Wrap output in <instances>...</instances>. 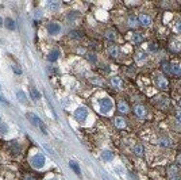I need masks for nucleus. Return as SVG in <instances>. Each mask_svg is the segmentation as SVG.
<instances>
[{
    "label": "nucleus",
    "mask_w": 181,
    "mask_h": 180,
    "mask_svg": "<svg viewBox=\"0 0 181 180\" xmlns=\"http://www.w3.org/2000/svg\"><path fill=\"white\" fill-rule=\"evenodd\" d=\"M161 68H162V71H164V72L172 73V64H170V62L164 61V62H162V65H161Z\"/></svg>",
    "instance_id": "obj_20"
},
{
    "label": "nucleus",
    "mask_w": 181,
    "mask_h": 180,
    "mask_svg": "<svg viewBox=\"0 0 181 180\" xmlns=\"http://www.w3.org/2000/svg\"><path fill=\"white\" fill-rule=\"evenodd\" d=\"M134 113H135V115H137L138 118H145L146 108L143 107V106H137V107L134 108Z\"/></svg>",
    "instance_id": "obj_10"
},
{
    "label": "nucleus",
    "mask_w": 181,
    "mask_h": 180,
    "mask_svg": "<svg viewBox=\"0 0 181 180\" xmlns=\"http://www.w3.org/2000/svg\"><path fill=\"white\" fill-rule=\"evenodd\" d=\"M69 35L72 37V38H76V39H80V38H81V37H83V33H81V31H72V33H70V34H69Z\"/></svg>",
    "instance_id": "obj_26"
},
{
    "label": "nucleus",
    "mask_w": 181,
    "mask_h": 180,
    "mask_svg": "<svg viewBox=\"0 0 181 180\" xmlns=\"http://www.w3.org/2000/svg\"><path fill=\"white\" fill-rule=\"evenodd\" d=\"M112 159H114V153L111 150H104L101 153V160H104V161H111Z\"/></svg>",
    "instance_id": "obj_13"
},
{
    "label": "nucleus",
    "mask_w": 181,
    "mask_h": 180,
    "mask_svg": "<svg viewBox=\"0 0 181 180\" xmlns=\"http://www.w3.org/2000/svg\"><path fill=\"white\" fill-rule=\"evenodd\" d=\"M143 39H145L143 34H141V33H134V35H133V42H134V43H141Z\"/></svg>",
    "instance_id": "obj_17"
},
{
    "label": "nucleus",
    "mask_w": 181,
    "mask_h": 180,
    "mask_svg": "<svg viewBox=\"0 0 181 180\" xmlns=\"http://www.w3.org/2000/svg\"><path fill=\"white\" fill-rule=\"evenodd\" d=\"M78 18H80V14L72 11V12H69V15H68V21L70 22V23H76V21H77Z\"/></svg>",
    "instance_id": "obj_14"
},
{
    "label": "nucleus",
    "mask_w": 181,
    "mask_h": 180,
    "mask_svg": "<svg viewBox=\"0 0 181 180\" xmlns=\"http://www.w3.org/2000/svg\"><path fill=\"white\" fill-rule=\"evenodd\" d=\"M160 145L161 146H170V141H169L168 138H162L160 141Z\"/></svg>",
    "instance_id": "obj_30"
},
{
    "label": "nucleus",
    "mask_w": 181,
    "mask_h": 180,
    "mask_svg": "<svg viewBox=\"0 0 181 180\" xmlns=\"http://www.w3.org/2000/svg\"><path fill=\"white\" fill-rule=\"evenodd\" d=\"M108 54L111 57H119V54H120V49L118 46H109L108 47Z\"/></svg>",
    "instance_id": "obj_12"
},
{
    "label": "nucleus",
    "mask_w": 181,
    "mask_h": 180,
    "mask_svg": "<svg viewBox=\"0 0 181 180\" xmlns=\"http://www.w3.org/2000/svg\"><path fill=\"white\" fill-rule=\"evenodd\" d=\"M31 165L34 167V168H36V169H39V168H42L43 165H45V157L42 156V154H35V156H32L30 160Z\"/></svg>",
    "instance_id": "obj_2"
},
{
    "label": "nucleus",
    "mask_w": 181,
    "mask_h": 180,
    "mask_svg": "<svg viewBox=\"0 0 181 180\" xmlns=\"http://www.w3.org/2000/svg\"><path fill=\"white\" fill-rule=\"evenodd\" d=\"M58 57H60V51L58 50H52L49 54H47V61L50 62H54L58 60Z\"/></svg>",
    "instance_id": "obj_11"
},
{
    "label": "nucleus",
    "mask_w": 181,
    "mask_h": 180,
    "mask_svg": "<svg viewBox=\"0 0 181 180\" xmlns=\"http://www.w3.org/2000/svg\"><path fill=\"white\" fill-rule=\"evenodd\" d=\"M60 30H61V27H60V25H58V23H54V22H52V23H49V25H47V31H49V34H52V35H54V34H58V33H60Z\"/></svg>",
    "instance_id": "obj_7"
},
{
    "label": "nucleus",
    "mask_w": 181,
    "mask_h": 180,
    "mask_svg": "<svg viewBox=\"0 0 181 180\" xmlns=\"http://www.w3.org/2000/svg\"><path fill=\"white\" fill-rule=\"evenodd\" d=\"M105 38H107V39H108V41H114L115 39V33L114 31H107V33H105Z\"/></svg>",
    "instance_id": "obj_28"
},
{
    "label": "nucleus",
    "mask_w": 181,
    "mask_h": 180,
    "mask_svg": "<svg viewBox=\"0 0 181 180\" xmlns=\"http://www.w3.org/2000/svg\"><path fill=\"white\" fill-rule=\"evenodd\" d=\"M12 69H14V72H16V73H18V75H21V73H22V71H21V69H19V68H18V67H15V65L12 67Z\"/></svg>",
    "instance_id": "obj_37"
},
{
    "label": "nucleus",
    "mask_w": 181,
    "mask_h": 180,
    "mask_svg": "<svg viewBox=\"0 0 181 180\" xmlns=\"http://www.w3.org/2000/svg\"><path fill=\"white\" fill-rule=\"evenodd\" d=\"M0 125H1V118H0Z\"/></svg>",
    "instance_id": "obj_43"
},
{
    "label": "nucleus",
    "mask_w": 181,
    "mask_h": 180,
    "mask_svg": "<svg viewBox=\"0 0 181 180\" xmlns=\"http://www.w3.org/2000/svg\"><path fill=\"white\" fill-rule=\"evenodd\" d=\"M154 80H155L157 87L161 88V89H166V88L169 87V81H168V80H166V77H164L162 75H155Z\"/></svg>",
    "instance_id": "obj_3"
},
{
    "label": "nucleus",
    "mask_w": 181,
    "mask_h": 180,
    "mask_svg": "<svg viewBox=\"0 0 181 180\" xmlns=\"http://www.w3.org/2000/svg\"><path fill=\"white\" fill-rule=\"evenodd\" d=\"M99 106H100V111L104 114H107L111 111V108H112V100L108 98H104V99H100L99 100Z\"/></svg>",
    "instance_id": "obj_1"
},
{
    "label": "nucleus",
    "mask_w": 181,
    "mask_h": 180,
    "mask_svg": "<svg viewBox=\"0 0 181 180\" xmlns=\"http://www.w3.org/2000/svg\"><path fill=\"white\" fill-rule=\"evenodd\" d=\"M27 118L30 119V122L32 125H35V126H41L42 130H43V133L46 134V130H45V126H43V123H42V121L38 117H36L35 114H31V113H27Z\"/></svg>",
    "instance_id": "obj_4"
},
{
    "label": "nucleus",
    "mask_w": 181,
    "mask_h": 180,
    "mask_svg": "<svg viewBox=\"0 0 181 180\" xmlns=\"http://www.w3.org/2000/svg\"><path fill=\"white\" fill-rule=\"evenodd\" d=\"M177 164L181 165V154H178V156H177Z\"/></svg>",
    "instance_id": "obj_40"
},
{
    "label": "nucleus",
    "mask_w": 181,
    "mask_h": 180,
    "mask_svg": "<svg viewBox=\"0 0 181 180\" xmlns=\"http://www.w3.org/2000/svg\"><path fill=\"white\" fill-rule=\"evenodd\" d=\"M137 22H138V19L135 16H130L129 18V26H137Z\"/></svg>",
    "instance_id": "obj_29"
},
{
    "label": "nucleus",
    "mask_w": 181,
    "mask_h": 180,
    "mask_svg": "<svg viewBox=\"0 0 181 180\" xmlns=\"http://www.w3.org/2000/svg\"><path fill=\"white\" fill-rule=\"evenodd\" d=\"M23 180H35V179H34V177H31V176H29V175H27V176H26V177H25V179H23Z\"/></svg>",
    "instance_id": "obj_41"
},
{
    "label": "nucleus",
    "mask_w": 181,
    "mask_h": 180,
    "mask_svg": "<svg viewBox=\"0 0 181 180\" xmlns=\"http://www.w3.org/2000/svg\"><path fill=\"white\" fill-rule=\"evenodd\" d=\"M111 85L116 89H120V88H123V80L119 76H114L111 79Z\"/></svg>",
    "instance_id": "obj_8"
},
{
    "label": "nucleus",
    "mask_w": 181,
    "mask_h": 180,
    "mask_svg": "<svg viewBox=\"0 0 181 180\" xmlns=\"http://www.w3.org/2000/svg\"><path fill=\"white\" fill-rule=\"evenodd\" d=\"M7 131H8V126H7V125H0V133L1 134H5L7 133Z\"/></svg>",
    "instance_id": "obj_33"
},
{
    "label": "nucleus",
    "mask_w": 181,
    "mask_h": 180,
    "mask_svg": "<svg viewBox=\"0 0 181 180\" xmlns=\"http://www.w3.org/2000/svg\"><path fill=\"white\" fill-rule=\"evenodd\" d=\"M0 25H1V19H0Z\"/></svg>",
    "instance_id": "obj_44"
},
{
    "label": "nucleus",
    "mask_w": 181,
    "mask_h": 180,
    "mask_svg": "<svg viewBox=\"0 0 181 180\" xmlns=\"http://www.w3.org/2000/svg\"><path fill=\"white\" fill-rule=\"evenodd\" d=\"M118 108H119V111H122V113H127V111H129V106H127V103L123 102V100H120V102L118 103Z\"/></svg>",
    "instance_id": "obj_19"
},
{
    "label": "nucleus",
    "mask_w": 181,
    "mask_h": 180,
    "mask_svg": "<svg viewBox=\"0 0 181 180\" xmlns=\"http://www.w3.org/2000/svg\"><path fill=\"white\" fill-rule=\"evenodd\" d=\"M30 95H31V98H32V100H38V99L41 98V93L38 92L35 88H31L30 89Z\"/></svg>",
    "instance_id": "obj_22"
},
{
    "label": "nucleus",
    "mask_w": 181,
    "mask_h": 180,
    "mask_svg": "<svg viewBox=\"0 0 181 180\" xmlns=\"http://www.w3.org/2000/svg\"><path fill=\"white\" fill-rule=\"evenodd\" d=\"M172 73L177 75V76H181V68L177 64H172Z\"/></svg>",
    "instance_id": "obj_23"
},
{
    "label": "nucleus",
    "mask_w": 181,
    "mask_h": 180,
    "mask_svg": "<svg viewBox=\"0 0 181 180\" xmlns=\"http://www.w3.org/2000/svg\"><path fill=\"white\" fill-rule=\"evenodd\" d=\"M149 50H151V51L157 50V45H154V43H150V45H149Z\"/></svg>",
    "instance_id": "obj_36"
},
{
    "label": "nucleus",
    "mask_w": 181,
    "mask_h": 180,
    "mask_svg": "<svg viewBox=\"0 0 181 180\" xmlns=\"http://www.w3.org/2000/svg\"><path fill=\"white\" fill-rule=\"evenodd\" d=\"M168 173H169V176H176L178 173V167H177V164L169 165L168 167Z\"/></svg>",
    "instance_id": "obj_15"
},
{
    "label": "nucleus",
    "mask_w": 181,
    "mask_h": 180,
    "mask_svg": "<svg viewBox=\"0 0 181 180\" xmlns=\"http://www.w3.org/2000/svg\"><path fill=\"white\" fill-rule=\"evenodd\" d=\"M50 180H56V179H50Z\"/></svg>",
    "instance_id": "obj_46"
},
{
    "label": "nucleus",
    "mask_w": 181,
    "mask_h": 180,
    "mask_svg": "<svg viewBox=\"0 0 181 180\" xmlns=\"http://www.w3.org/2000/svg\"><path fill=\"white\" fill-rule=\"evenodd\" d=\"M143 58H145V54H143V53H137V61H141V60H143Z\"/></svg>",
    "instance_id": "obj_34"
},
{
    "label": "nucleus",
    "mask_w": 181,
    "mask_h": 180,
    "mask_svg": "<svg viewBox=\"0 0 181 180\" xmlns=\"http://www.w3.org/2000/svg\"><path fill=\"white\" fill-rule=\"evenodd\" d=\"M87 58H88L89 61H92V62H96V60H97L96 56H95L93 53H87Z\"/></svg>",
    "instance_id": "obj_31"
},
{
    "label": "nucleus",
    "mask_w": 181,
    "mask_h": 180,
    "mask_svg": "<svg viewBox=\"0 0 181 180\" xmlns=\"http://www.w3.org/2000/svg\"><path fill=\"white\" fill-rule=\"evenodd\" d=\"M91 83L95 84V85H99V87H103V81H101V80H99V79H92Z\"/></svg>",
    "instance_id": "obj_32"
},
{
    "label": "nucleus",
    "mask_w": 181,
    "mask_h": 180,
    "mask_svg": "<svg viewBox=\"0 0 181 180\" xmlns=\"http://www.w3.org/2000/svg\"><path fill=\"white\" fill-rule=\"evenodd\" d=\"M180 106H181V100H180Z\"/></svg>",
    "instance_id": "obj_45"
},
{
    "label": "nucleus",
    "mask_w": 181,
    "mask_h": 180,
    "mask_svg": "<svg viewBox=\"0 0 181 180\" xmlns=\"http://www.w3.org/2000/svg\"><path fill=\"white\" fill-rule=\"evenodd\" d=\"M16 96L19 99V102L26 103V93L23 92V91H18V92H16Z\"/></svg>",
    "instance_id": "obj_25"
},
{
    "label": "nucleus",
    "mask_w": 181,
    "mask_h": 180,
    "mask_svg": "<svg viewBox=\"0 0 181 180\" xmlns=\"http://www.w3.org/2000/svg\"><path fill=\"white\" fill-rule=\"evenodd\" d=\"M115 126L118 129H123L124 126H126V121H124L122 117H116V118H115Z\"/></svg>",
    "instance_id": "obj_16"
},
{
    "label": "nucleus",
    "mask_w": 181,
    "mask_h": 180,
    "mask_svg": "<svg viewBox=\"0 0 181 180\" xmlns=\"http://www.w3.org/2000/svg\"><path fill=\"white\" fill-rule=\"evenodd\" d=\"M138 22H139L142 26H149L151 23V18L147 14H141L139 18H138Z\"/></svg>",
    "instance_id": "obj_9"
},
{
    "label": "nucleus",
    "mask_w": 181,
    "mask_h": 180,
    "mask_svg": "<svg viewBox=\"0 0 181 180\" xmlns=\"http://www.w3.org/2000/svg\"><path fill=\"white\" fill-rule=\"evenodd\" d=\"M134 153L137 156H142V154L145 153V148H143V145H135L134 146Z\"/></svg>",
    "instance_id": "obj_18"
},
{
    "label": "nucleus",
    "mask_w": 181,
    "mask_h": 180,
    "mask_svg": "<svg viewBox=\"0 0 181 180\" xmlns=\"http://www.w3.org/2000/svg\"><path fill=\"white\" fill-rule=\"evenodd\" d=\"M87 117H88V111L84 107H80L74 111V118L77 119V121H85Z\"/></svg>",
    "instance_id": "obj_5"
},
{
    "label": "nucleus",
    "mask_w": 181,
    "mask_h": 180,
    "mask_svg": "<svg viewBox=\"0 0 181 180\" xmlns=\"http://www.w3.org/2000/svg\"><path fill=\"white\" fill-rule=\"evenodd\" d=\"M176 117H177V119L181 122V110H178V111L176 113Z\"/></svg>",
    "instance_id": "obj_38"
},
{
    "label": "nucleus",
    "mask_w": 181,
    "mask_h": 180,
    "mask_svg": "<svg viewBox=\"0 0 181 180\" xmlns=\"http://www.w3.org/2000/svg\"><path fill=\"white\" fill-rule=\"evenodd\" d=\"M0 102H1V103H5V104H8V102H7V100H5V99L1 96V95H0Z\"/></svg>",
    "instance_id": "obj_39"
},
{
    "label": "nucleus",
    "mask_w": 181,
    "mask_h": 180,
    "mask_svg": "<svg viewBox=\"0 0 181 180\" xmlns=\"http://www.w3.org/2000/svg\"><path fill=\"white\" fill-rule=\"evenodd\" d=\"M174 29H176L177 33H181V21L177 22V25H176V27H174Z\"/></svg>",
    "instance_id": "obj_35"
},
{
    "label": "nucleus",
    "mask_w": 181,
    "mask_h": 180,
    "mask_svg": "<svg viewBox=\"0 0 181 180\" xmlns=\"http://www.w3.org/2000/svg\"><path fill=\"white\" fill-rule=\"evenodd\" d=\"M172 180H181V179H177V177H174V179H172Z\"/></svg>",
    "instance_id": "obj_42"
},
{
    "label": "nucleus",
    "mask_w": 181,
    "mask_h": 180,
    "mask_svg": "<svg viewBox=\"0 0 181 180\" xmlns=\"http://www.w3.org/2000/svg\"><path fill=\"white\" fill-rule=\"evenodd\" d=\"M60 7V1H47V8H50L52 11L57 10Z\"/></svg>",
    "instance_id": "obj_24"
},
{
    "label": "nucleus",
    "mask_w": 181,
    "mask_h": 180,
    "mask_svg": "<svg viewBox=\"0 0 181 180\" xmlns=\"http://www.w3.org/2000/svg\"><path fill=\"white\" fill-rule=\"evenodd\" d=\"M4 23H5V26H7V29H10V30H15V22L12 21L11 18H7Z\"/></svg>",
    "instance_id": "obj_21"
},
{
    "label": "nucleus",
    "mask_w": 181,
    "mask_h": 180,
    "mask_svg": "<svg viewBox=\"0 0 181 180\" xmlns=\"http://www.w3.org/2000/svg\"><path fill=\"white\" fill-rule=\"evenodd\" d=\"M69 165H70V167H72V169L74 171V172H76V173H77V175H80V167H78V165L76 164V163H74V161H70V163H69Z\"/></svg>",
    "instance_id": "obj_27"
},
{
    "label": "nucleus",
    "mask_w": 181,
    "mask_h": 180,
    "mask_svg": "<svg viewBox=\"0 0 181 180\" xmlns=\"http://www.w3.org/2000/svg\"><path fill=\"white\" fill-rule=\"evenodd\" d=\"M7 148H8V150H10L11 153H19L21 152V145L18 144L16 141H10L8 144H7Z\"/></svg>",
    "instance_id": "obj_6"
}]
</instances>
